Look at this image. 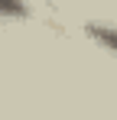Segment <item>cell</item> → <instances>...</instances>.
Wrapping results in <instances>:
<instances>
[{
    "label": "cell",
    "instance_id": "cell-1",
    "mask_svg": "<svg viewBox=\"0 0 117 120\" xmlns=\"http://www.w3.org/2000/svg\"><path fill=\"white\" fill-rule=\"evenodd\" d=\"M85 36L94 42L98 49H104L107 55L117 59V23H85Z\"/></svg>",
    "mask_w": 117,
    "mask_h": 120
},
{
    "label": "cell",
    "instance_id": "cell-2",
    "mask_svg": "<svg viewBox=\"0 0 117 120\" xmlns=\"http://www.w3.org/2000/svg\"><path fill=\"white\" fill-rule=\"evenodd\" d=\"M33 16L29 0H0V20L3 23H23Z\"/></svg>",
    "mask_w": 117,
    "mask_h": 120
}]
</instances>
